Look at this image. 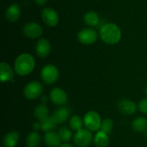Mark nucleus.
I'll return each mask as SVG.
<instances>
[{
  "label": "nucleus",
  "mask_w": 147,
  "mask_h": 147,
  "mask_svg": "<svg viewBox=\"0 0 147 147\" xmlns=\"http://www.w3.org/2000/svg\"><path fill=\"white\" fill-rule=\"evenodd\" d=\"M35 60L30 53H22L16 58L14 61V71L20 76L30 74L34 70Z\"/></svg>",
  "instance_id": "f257e3e1"
},
{
  "label": "nucleus",
  "mask_w": 147,
  "mask_h": 147,
  "mask_svg": "<svg viewBox=\"0 0 147 147\" xmlns=\"http://www.w3.org/2000/svg\"><path fill=\"white\" fill-rule=\"evenodd\" d=\"M100 37L104 43L109 45H114L121 40V31L114 23H107L100 28Z\"/></svg>",
  "instance_id": "f03ea898"
},
{
  "label": "nucleus",
  "mask_w": 147,
  "mask_h": 147,
  "mask_svg": "<svg viewBox=\"0 0 147 147\" xmlns=\"http://www.w3.org/2000/svg\"><path fill=\"white\" fill-rule=\"evenodd\" d=\"M85 126L90 131H98L101 126V118L96 111H89L83 118Z\"/></svg>",
  "instance_id": "7ed1b4c3"
},
{
  "label": "nucleus",
  "mask_w": 147,
  "mask_h": 147,
  "mask_svg": "<svg viewBox=\"0 0 147 147\" xmlns=\"http://www.w3.org/2000/svg\"><path fill=\"white\" fill-rule=\"evenodd\" d=\"M93 135L87 128H81L76 131L73 137V141L78 147H88L92 142Z\"/></svg>",
  "instance_id": "20e7f679"
},
{
  "label": "nucleus",
  "mask_w": 147,
  "mask_h": 147,
  "mask_svg": "<svg viewBox=\"0 0 147 147\" xmlns=\"http://www.w3.org/2000/svg\"><path fill=\"white\" fill-rule=\"evenodd\" d=\"M59 76V71L53 64H47L42 69L41 78L47 84H52L57 80Z\"/></svg>",
  "instance_id": "39448f33"
},
{
  "label": "nucleus",
  "mask_w": 147,
  "mask_h": 147,
  "mask_svg": "<svg viewBox=\"0 0 147 147\" xmlns=\"http://www.w3.org/2000/svg\"><path fill=\"white\" fill-rule=\"evenodd\" d=\"M43 91L42 85L37 81H33L27 84L24 87L23 93L27 99H34L41 95Z\"/></svg>",
  "instance_id": "423d86ee"
},
{
  "label": "nucleus",
  "mask_w": 147,
  "mask_h": 147,
  "mask_svg": "<svg viewBox=\"0 0 147 147\" xmlns=\"http://www.w3.org/2000/svg\"><path fill=\"white\" fill-rule=\"evenodd\" d=\"M78 39L84 45H91L98 39V33L93 28H84L78 33Z\"/></svg>",
  "instance_id": "0eeeda50"
},
{
  "label": "nucleus",
  "mask_w": 147,
  "mask_h": 147,
  "mask_svg": "<svg viewBox=\"0 0 147 147\" xmlns=\"http://www.w3.org/2000/svg\"><path fill=\"white\" fill-rule=\"evenodd\" d=\"M22 32L26 37L31 39L38 38L42 35L43 30L41 26L34 22L26 23L22 28Z\"/></svg>",
  "instance_id": "6e6552de"
},
{
  "label": "nucleus",
  "mask_w": 147,
  "mask_h": 147,
  "mask_svg": "<svg viewBox=\"0 0 147 147\" xmlns=\"http://www.w3.org/2000/svg\"><path fill=\"white\" fill-rule=\"evenodd\" d=\"M43 22L49 27H55L59 22V16L57 12L52 8L43 9L41 12Z\"/></svg>",
  "instance_id": "1a4fd4ad"
},
{
  "label": "nucleus",
  "mask_w": 147,
  "mask_h": 147,
  "mask_svg": "<svg viewBox=\"0 0 147 147\" xmlns=\"http://www.w3.org/2000/svg\"><path fill=\"white\" fill-rule=\"evenodd\" d=\"M50 100L57 105H63L67 102V95L63 89L55 87L50 92Z\"/></svg>",
  "instance_id": "9d476101"
},
{
  "label": "nucleus",
  "mask_w": 147,
  "mask_h": 147,
  "mask_svg": "<svg viewBox=\"0 0 147 147\" xmlns=\"http://www.w3.org/2000/svg\"><path fill=\"white\" fill-rule=\"evenodd\" d=\"M51 46L50 42L46 38H40L35 45V51L40 58H46L50 53Z\"/></svg>",
  "instance_id": "9b49d317"
},
{
  "label": "nucleus",
  "mask_w": 147,
  "mask_h": 147,
  "mask_svg": "<svg viewBox=\"0 0 147 147\" xmlns=\"http://www.w3.org/2000/svg\"><path fill=\"white\" fill-rule=\"evenodd\" d=\"M118 108H119V111L124 115H131L136 112V110H137V105L134 101L123 99L119 101Z\"/></svg>",
  "instance_id": "f8f14e48"
},
{
  "label": "nucleus",
  "mask_w": 147,
  "mask_h": 147,
  "mask_svg": "<svg viewBox=\"0 0 147 147\" xmlns=\"http://www.w3.org/2000/svg\"><path fill=\"white\" fill-rule=\"evenodd\" d=\"M44 141L46 145L49 147H60L62 141L58 133L51 131L45 133Z\"/></svg>",
  "instance_id": "ddd939ff"
},
{
  "label": "nucleus",
  "mask_w": 147,
  "mask_h": 147,
  "mask_svg": "<svg viewBox=\"0 0 147 147\" xmlns=\"http://www.w3.org/2000/svg\"><path fill=\"white\" fill-rule=\"evenodd\" d=\"M21 10L17 4H12L8 7L5 12V17L10 22H15L20 19Z\"/></svg>",
  "instance_id": "4468645a"
},
{
  "label": "nucleus",
  "mask_w": 147,
  "mask_h": 147,
  "mask_svg": "<svg viewBox=\"0 0 147 147\" xmlns=\"http://www.w3.org/2000/svg\"><path fill=\"white\" fill-rule=\"evenodd\" d=\"M20 140V133L16 131H11L4 135L3 138L4 147H15Z\"/></svg>",
  "instance_id": "2eb2a0df"
},
{
  "label": "nucleus",
  "mask_w": 147,
  "mask_h": 147,
  "mask_svg": "<svg viewBox=\"0 0 147 147\" xmlns=\"http://www.w3.org/2000/svg\"><path fill=\"white\" fill-rule=\"evenodd\" d=\"M0 73H1L0 80L2 83L9 82L12 80L14 77V71L12 69L10 65L5 62H1L0 63Z\"/></svg>",
  "instance_id": "dca6fc26"
},
{
  "label": "nucleus",
  "mask_w": 147,
  "mask_h": 147,
  "mask_svg": "<svg viewBox=\"0 0 147 147\" xmlns=\"http://www.w3.org/2000/svg\"><path fill=\"white\" fill-rule=\"evenodd\" d=\"M70 116V111L66 107H61L53 112L52 117L57 124H61L65 122Z\"/></svg>",
  "instance_id": "f3484780"
},
{
  "label": "nucleus",
  "mask_w": 147,
  "mask_h": 147,
  "mask_svg": "<svg viewBox=\"0 0 147 147\" xmlns=\"http://www.w3.org/2000/svg\"><path fill=\"white\" fill-rule=\"evenodd\" d=\"M93 141L96 147H108L110 140L108 133L103 131H99L95 135Z\"/></svg>",
  "instance_id": "a211bd4d"
},
{
  "label": "nucleus",
  "mask_w": 147,
  "mask_h": 147,
  "mask_svg": "<svg viewBox=\"0 0 147 147\" xmlns=\"http://www.w3.org/2000/svg\"><path fill=\"white\" fill-rule=\"evenodd\" d=\"M131 127L137 133L145 132L147 131V119L144 117H138L133 120Z\"/></svg>",
  "instance_id": "6ab92c4d"
},
{
  "label": "nucleus",
  "mask_w": 147,
  "mask_h": 147,
  "mask_svg": "<svg viewBox=\"0 0 147 147\" xmlns=\"http://www.w3.org/2000/svg\"><path fill=\"white\" fill-rule=\"evenodd\" d=\"M48 108L43 103L37 105L34 110V117L40 122L48 117Z\"/></svg>",
  "instance_id": "aec40b11"
},
{
  "label": "nucleus",
  "mask_w": 147,
  "mask_h": 147,
  "mask_svg": "<svg viewBox=\"0 0 147 147\" xmlns=\"http://www.w3.org/2000/svg\"><path fill=\"white\" fill-rule=\"evenodd\" d=\"M99 16L96 12L89 11L85 14L83 17V21L85 24L90 27H95L99 22Z\"/></svg>",
  "instance_id": "412c9836"
},
{
  "label": "nucleus",
  "mask_w": 147,
  "mask_h": 147,
  "mask_svg": "<svg viewBox=\"0 0 147 147\" xmlns=\"http://www.w3.org/2000/svg\"><path fill=\"white\" fill-rule=\"evenodd\" d=\"M41 142V137L37 131H32L28 134L26 138V147H39Z\"/></svg>",
  "instance_id": "4be33fe9"
},
{
  "label": "nucleus",
  "mask_w": 147,
  "mask_h": 147,
  "mask_svg": "<svg viewBox=\"0 0 147 147\" xmlns=\"http://www.w3.org/2000/svg\"><path fill=\"white\" fill-rule=\"evenodd\" d=\"M40 123H41V130L45 133L53 131L55 128L57 124L52 116H48Z\"/></svg>",
  "instance_id": "5701e85b"
},
{
  "label": "nucleus",
  "mask_w": 147,
  "mask_h": 147,
  "mask_svg": "<svg viewBox=\"0 0 147 147\" xmlns=\"http://www.w3.org/2000/svg\"><path fill=\"white\" fill-rule=\"evenodd\" d=\"M69 124H70V127L71 128L72 130L78 131V130L83 128L84 122H83V120H82V118L80 116H78V115H73L70 118Z\"/></svg>",
  "instance_id": "b1692460"
},
{
  "label": "nucleus",
  "mask_w": 147,
  "mask_h": 147,
  "mask_svg": "<svg viewBox=\"0 0 147 147\" xmlns=\"http://www.w3.org/2000/svg\"><path fill=\"white\" fill-rule=\"evenodd\" d=\"M58 134L60 135V138L61 139L62 141L63 142H68L70 141L72 138V131L69 129L67 127H61V128H59L58 130Z\"/></svg>",
  "instance_id": "393cba45"
},
{
  "label": "nucleus",
  "mask_w": 147,
  "mask_h": 147,
  "mask_svg": "<svg viewBox=\"0 0 147 147\" xmlns=\"http://www.w3.org/2000/svg\"><path fill=\"white\" fill-rule=\"evenodd\" d=\"M113 128V121L111 118H105L102 120L100 131H104L106 133H110Z\"/></svg>",
  "instance_id": "a878e982"
},
{
  "label": "nucleus",
  "mask_w": 147,
  "mask_h": 147,
  "mask_svg": "<svg viewBox=\"0 0 147 147\" xmlns=\"http://www.w3.org/2000/svg\"><path fill=\"white\" fill-rule=\"evenodd\" d=\"M138 108H139L141 112L147 115V98H144V99H142L139 102Z\"/></svg>",
  "instance_id": "bb28decb"
},
{
  "label": "nucleus",
  "mask_w": 147,
  "mask_h": 147,
  "mask_svg": "<svg viewBox=\"0 0 147 147\" xmlns=\"http://www.w3.org/2000/svg\"><path fill=\"white\" fill-rule=\"evenodd\" d=\"M32 128L34 131H37L38 130L41 129V123L39 122H34L32 124Z\"/></svg>",
  "instance_id": "cd10ccee"
},
{
  "label": "nucleus",
  "mask_w": 147,
  "mask_h": 147,
  "mask_svg": "<svg viewBox=\"0 0 147 147\" xmlns=\"http://www.w3.org/2000/svg\"><path fill=\"white\" fill-rule=\"evenodd\" d=\"M36 4L39 6H44L47 2V0H34Z\"/></svg>",
  "instance_id": "c85d7f7f"
},
{
  "label": "nucleus",
  "mask_w": 147,
  "mask_h": 147,
  "mask_svg": "<svg viewBox=\"0 0 147 147\" xmlns=\"http://www.w3.org/2000/svg\"><path fill=\"white\" fill-rule=\"evenodd\" d=\"M60 147H75V146L72 145V144H67V143H65V144H61Z\"/></svg>",
  "instance_id": "c756f323"
},
{
  "label": "nucleus",
  "mask_w": 147,
  "mask_h": 147,
  "mask_svg": "<svg viewBox=\"0 0 147 147\" xmlns=\"http://www.w3.org/2000/svg\"><path fill=\"white\" fill-rule=\"evenodd\" d=\"M42 101L43 104H44L45 102H46V101H47V98H46L45 96H43L42 99Z\"/></svg>",
  "instance_id": "7c9ffc66"
},
{
  "label": "nucleus",
  "mask_w": 147,
  "mask_h": 147,
  "mask_svg": "<svg viewBox=\"0 0 147 147\" xmlns=\"http://www.w3.org/2000/svg\"><path fill=\"white\" fill-rule=\"evenodd\" d=\"M145 92H146V95H147V86H146V89H145Z\"/></svg>",
  "instance_id": "2f4dec72"
},
{
  "label": "nucleus",
  "mask_w": 147,
  "mask_h": 147,
  "mask_svg": "<svg viewBox=\"0 0 147 147\" xmlns=\"http://www.w3.org/2000/svg\"><path fill=\"white\" fill-rule=\"evenodd\" d=\"M146 138H147V132H146Z\"/></svg>",
  "instance_id": "473e14b6"
}]
</instances>
